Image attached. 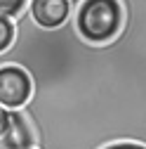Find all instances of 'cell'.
Segmentation results:
<instances>
[{"instance_id":"cell-4","label":"cell","mask_w":146,"mask_h":149,"mask_svg":"<svg viewBox=\"0 0 146 149\" xmlns=\"http://www.w3.org/2000/svg\"><path fill=\"white\" fill-rule=\"evenodd\" d=\"M14 22L7 17H0V52H5L14 43Z\"/></svg>"},{"instance_id":"cell-7","label":"cell","mask_w":146,"mask_h":149,"mask_svg":"<svg viewBox=\"0 0 146 149\" xmlns=\"http://www.w3.org/2000/svg\"><path fill=\"white\" fill-rule=\"evenodd\" d=\"M5 128H7V109H5V107H0V137H3Z\"/></svg>"},{"instance_id":"cell-3","label":"cell","mask_w":146,"mask_h":149,"mask_svg":"<svg viewBox=\"0 0 146 149\" xmlns=\"http://www.w3.org/2000/svg\"><path fill=\"white\" fill-rule=\"evenodd\" d=\"M28 14L40 29H59L71 14V0H31Z\"/></svg>"},{"instance_id":"cell-2","label":"cell","mask_w":146,"mask_h":149,"mask_svg":"<svg viewBox=\"0 0 146 149\" xmlns=\"http://www.w3.org/2000/svg\"><path fill=\"white\" fill-rule=\"evenodd\" d=\"M0 147L3 149H35L33 128L21 109L7 111V128L0 137Z\"/></svg>"},{"instance_id":"cell-6","label":"cell","mask_w":146,"mask_h":149,"mask_svg":"<svg viewBox=\"0 0 146 149\" xmlns=\"http://www.w3.org/2000/svg\"><path fill=\"white\" fill-rule=\"evenodd\" d=\"M104 149H146V144H137V142H116V144H108Z\"/></svg>"},{"instance_id":"cell-5","label":"cell","mask_w":146,"mask_h":149,"mask_svg":"<svg viewBox=\"0 0 146 149\" xmlns=\"http://www.w3.org/2000/svg\"><path fill=\"white\" fill-rule=\"evenodd\" d=\"M28 0H0V17H7V19H14Z\"/></svg>"},{"instance_id":"cell-1","label":"cell","mask_w":146,"mask_h":149,"mask_svg":"<svg viewBox=\"0 0 146 149\" xmlns=\"http://www.w3.org/2000/svg\"><path fill=\"white\" fill-rule=\"evenodd\" d=\"M33 95V83L31 76L19 69V66H12L5 64L0 66V107L10 109H21Z\"/></svg>"}]
</instances>
